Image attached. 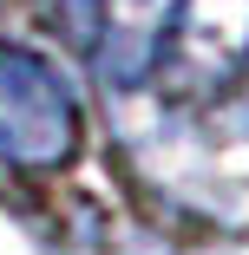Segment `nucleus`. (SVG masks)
<instances>
[{
    "label": "nucleus",
    "instance_id": "obj_1",
    "mask_svg": "<svg viewBox=\"0 0 249 255\" xmlns=\"http://www.w3.org/2000/svg\"><path fill=\"white\" fill-rule=\"evenodd\" d=\"M72 137H79V112L66 79L26 46H0V150L46 164L66 157Z\"/></svg>",
    "mask_w": 249,
    "mask_h": 255
}]
</instances>
